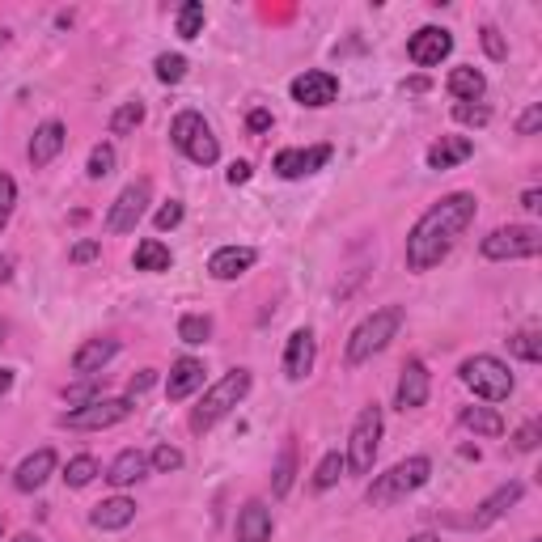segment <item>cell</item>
<instances>
[{"label": "cell", "mask_w": 542, "mask_h": 542, "mask_svg": "<svg viewBox=\"0 0 542 542\" xmlns=\"http://www.w3.org/2000/svg\"><path fill=\"white\" fill-rule=\"evenodd\" d=\"M475 216H479V200L471 191H454V195H445V200L432 204L407 233V250H403L407 271H432L437 267L449 250L458 246L462 233L475 225Z\"/></svg>", "instance_id": "obj_1"}, {"label": "cell", "mask_w": 542, "mask_h": 542, "mask_svg": "<svg viewBox=\"0 0 542 542\" xmlns=\"http://www.w3.org/2000/svg\"><path fill=\"white\" fill-rule=\"evenodd\" d=\"M403 318H407L403 305H382V310H373V314L348 335V348H343L348 365H365V360H373L377 352H386L390 339H399Z\"/></svg>", "instance_id": "obj_2"}, {"label": "cell", "mask_w": 542, "mask_h": 542, "mask_svg": "<svg viewBox=\"0 0 542 542\" xmlns=\"http://www.w3.org/2000/svg\"><path fill=\"white\" fill-rule=\"evenodd\" d=\"M250 386H255V377H250V369H229V373L221 377V382H212V386L204 390L200 407L191 411V428H195V432L216 428V424H221L233 407H238V403L246 399Z\"/></svg>", "instance_id": "obj_3"}, {"label": "cell", "mask_w": 542, "mask_h": 542, "mask_svg": "<svg viewBox=\"0 0 542 542\" xmlns=\"http://www.w3.org/2000/svg\"><path fill=\"white\" fill-rule=\"evenodd\" d=\"M428 475H432V462L424 454L403 458V462H394L386 475H373L365 500L373 504V509H382V504H394V500H403L411 492H420V487L428 483Z\"/></svg>", "instance_id": "obj_4"}, {"label": "cell", "mask_w": 542, "mask_h": 542, "mask_svg": "<svg viewBox=\"0 0 542 542\" xmlns=\"http://www.w3.org/2000/svg\"><path fill=\"white\" fill-rule=\"evenodd\" d=\"M382 407L369 403V407H360L356 415V424L348 432V454H343V462H348V471L352 475H369L373 471V462H377V449H382Z\"/></svg>", "instance_id": "obj_5"}, {"label": "cell", "mask_w": 542, "mask_h": 542, "mask_svg": "<svg viewBox=\"0 0 542 542\" xmlns=\"http://www.w3.org/2000/svg\"><path fill=\"white\" fill-rule=\"evenodd\" d=\"M458 377H462L466 390H475L479 399H487V403H504L513 394V373H509V365H504L500 356H471V360H462Z\"/></svg>", "instance_id": "obj_6"}, {"label": "cell", "mask_w": 542, "mask_h": 542, "mask_svg": "<svg viewBox=\"0 0 542 542\" xmlns=\"http://www.w3.org/2000/svg\"><path fill=\"white\" fill-rule=\"evenodd\" d=\"M483 259L509 263V259H534L542 250V229L538 225H500L479 242Z\"/></svg>", "instance_id": "obj_7"}, {"label": "cell", "mask_w": 542, "mask_h": 542, "mask_svg": "<svg viewBox=\"0 0 542 542\" xmlns=\"http://www.w3.org/2000/svg\"><path fill=\"white\" fill-rule=\"evenodd\" d=\"M149 200H153V183L149 178H136V183H128L119 195H115V204L106 208V233H132L140 221H144V212H149Z\"/></svg>", "instance_id": "obj_8"}, {"label": "cell", "mask_w": 542, "mask_h": 542, "mask_svg": "<svg viewBox=\"0 0 542 542\" xmlns=\"http://www.w3.org/2000/svg\"><path fill=\"white\" fill-rule=\"evenodd\" d=\"M132 415V399H94L89 407L77 411H64L60 415V428H77V432H102V428H115Z\"/></svg>", "instance_id": "obj_9"}, {"label": "cell", "mask_w": 542, "mask_h": 542, "mask_svg": "<svg viewBox=\"0 0 542 542\" xmlns=\"http://www.w3.org/2000/svg\"><path fill=\"white\" fill-rule=\"evenodd\" d=\"M327 161H331V144H310V149H280L271 157V170L288 178V183H297V178L318 174Z\"/></svg>", "instance_id": "obj_10"}, {"label": "cell", "mask_w": 542, "mask_h": 542, "mask_svg": "<svg viewBox=\"0 0 542 542\" xmlns=\"http://www.w3.org/2000/svg\"><path fill=\"white\" fill-rule=\"evenodd\" d=\"M288 94H293V102L322 111V106H331L339 98V77L327 72V68H310V72H301V77H293Z\"/></svg>", "instance_id": "obj_11"}, {"label": "cell", "mask_w": 542, "mask_h": 542, "mask_svg": "<svg viewBox=\"0 0 542 542\" xmlns=\"http://www.w3.org/2000/svg\"><path fill=\"white\" fill-rule=\"evenodd\" d=\"M428 390H432V377L428 365L420 356H411L407 365L399 369V386H394V407L399 411H420L428 403Z\"/></svg>", "instance_id": "obj_12"}, {"label": "cell", "mask_w": 542, "mask_h": 542, "mask_svg": "<svg viewBox=\"0 0 542 542\" xmlns=\"http://www.w3.org/2000/svg\"><path fill=\"white\" fill-rule=\"evenodd\" d=\"M449 51H454V34L441 30V26H420L407 39V56H411V64H420V68L441 64Z\"/></svg>", "instance_id": "obj_13"}, {"label": "cell", "mask_w": 542, "mask_h": 542, "mask_svg": "<svg viewBox=\"0 0 542 542\" xmlns=\"http://www.w3.org/2000/svg\"><path fill=\"white\" fill-rule=\"evenodd\" d=\"M314 360H318V339L310 327L288 335V343H284V377L288 382H305V377L314 373Z\"/></svg>", "instance_id": "obj_14"}, {"label": "cell", "mask_w": 542, "mask_h": 542, "mask_svg": "<svg viewBox=\"0 0 542 542\" xmlns=\"http://www.w3.org/2000/svg\"><path fill=\"white\" fill-rule=\"evenodd\" d=\"M64 144H68V128H64L60 119L39 123V128H34V136H30V149H26L30 166H34V170L51 166V161H56V157L64 153Z\"/></svg>", "instance_id": "obj_15"}, {"label": "cell", "mask_w": 542, "mask_h": 542, "mask_svg": "<svg viewBox=\"0 0 542 542\" xmlns=\"http://www.w3.org/2000/svg\"><path fill=\"white\" fill-rule=\"evenodd\" d=\"M521 496H526V483H521V479L500 483L496 492L487 496V500L479 504V509L471 513V530H487V526H496V521H500L504 513H509V509H513V504H517Z\"/></svg>", "instance_id": "obj_16"}, {"label": "cell", "mask_w": 542, "mask_h": 542, "mask_svg": "<svg viewBox=\"0 0 542 542\" xmlns=\"http://www.w3.org/2000/svg\"><path fill=\"white\" fill-rule=\"evenodd\" d=\"M56 466H60V458H56V449H51V445L34 449V454L13 471V487H17V492H39V487L56 475Z\"/></svg>", "instance_id": "obj_17"}, {"label": "cell", "mask_w": 542, "mask_h": 542, "mask_svg": "<svg viewBox=\"0 0 542 542\" xmlns=\"http://www.w3.org/2000/svg\"><path fill=\"white\" fill-rule=\"evenodd\" d=\"M204 386V360H195V356H178L174 365H170V377H166V399L170 403H183L191 399L195 390Z\"/></svg>", "instance_id": "obj_18"}, {"label": "cell", "mask_w": 542, "mask_h": 542, "mask_svg": "<svg viewBox=\"0 0 542 542\" xmlns=\"http://www.w3.org/2000/svg\"><path fill=\"white\" fill-rule=\"evenodd\" d=\"M119 356V339L111 335H102V339H85L77 352H72V373H81V377H94L102 373L111 360Z\"/></svg>", "instance_id": "obj_19"}, {"label": "cell", "mask_w": 542, "mask_h": 542, "mask_svg": "<svg viewBox=\"0 0 542 542\" xmlns=\"http://www.w3.org/2000/svg\"><path fill=\"white\" fill-rule=\"evenodd\" d=\"M255 259H259L255 246H221L208 259V276L212 280H238V276H246V271L255 267Z\"/></svg>", "instance_id": "obj_20"}, {"label": "cell", "mask_w": 542, "mask_h": 542, "mask_svg": "<svg viewBox=\"0 0 542 542\" xmlns=\"http://www.w3.org/2000/svg\"><path fill=\"white\" fill-rule=\"evenodd\" d=\"M271 530H276V521H271L267 504L246 500L242 513H238V542H271Z\"/></svg>", "instance_id": "obj_21"}, {"label": "cell", "mask_w": 542, "mask_h": 542, "mask_svg": "<svg viewBox=\"0 0 542 542\" xmlns=\"http://www.w3.org/2000/svg\"><path fill=\"white\" fill-rule=\"evenodd\" d=\"M475 153V140L471 136H441L437 144L428 149V170H454L462 166L466 157Z\"/></svg>", "instance_id": "obj_22"}, {"label": "cell", "mask_w": 542, "mask_h": 542, "mask_svg": "<svg viewBox=\"0 0 542 542\" xmlns=\"http://www.w3.org/2000/svg\"><path fill=\"white\" fill-rule=\"evenodd\" d=\"M89 521H94V530H123V526H132V521H136V500H128V496L102 500V504H94Z\"/></svg>", "instance_id": "obj_23"}, {"label": "cell", "mask_w": 542, "mask_h": 542, "mask_svg": "<svg viewBox=\"0 0 542 542\" xmlns=\"http://www.w3.org/2000/svg\"><path fill=\"white\" fill-rule=\"evenodd\" d=\"M144 475H149V454H140V449H123V454L106 466V483H111V487L140 483Z\"/></svg>", "instance_id": "obj_24"}, {"label": "cell", "mask_w": 542, "mask_h": 542, "mask_svg": "<svg viewBox=\"0 0 542 542\" xmlns=\"http://www.w3.org/2000/svg\"><path fill=\"white\" fill-rule=\"evenodd\" d=\"M445 85H449V94H454L458 102H479L487 94V77L479 68H454Z\"/></svg>", "instance_id": "obj_25"}, {"label": "cell", "mask_w": 542, "mask_h": 542, "mask_svg": "<svg viewBox=\"0 0 542 542\" xmlns=\"http://www.w3.org/2000/svg\"><path fill=\"white\" fill-rule=\"evenodd\" d=\"M170 263H174V255H170V246L161 238H144L136 246V255H132L136 271H170Z\"/></svg>", "instance_id": "obj_26"}, {"label": "cell", "mask_w": 542, "mask_h": 542, "mask_svg": "<svg viewBox=\"0 0 542 542\" xmlns=\"http://www.w3.org/2000/svg\"><path fill=\"white\" fill-rule=\"evenodd\" d=\"M458 420H462V428H471L475 437H500L504 432L500 411H492V407H462Z\"/></svg>", "instance_id": "obj_27"}, {"label": "cell", "mask_w": 542, "mask_h": 542, "mask_svg": "<svg viewBox=\"0 0 542 542\" xmlns=\"http://www.w3.org/2000/svg\"><path fill=\"white\" fill-rule=\"evenodd\" d=\"M204 128H208V123H204V115H200V111H178V115H174V123H170V144H174L178 153H187V144H191L195 136H200Z\"/></svg>", "instance_id": "obj_28"}, {"label": "cell", "mask_w": 542, "mask_h": 542, "mask_svg": "<svg viewBox=\"0 0 542 542\" xmlns=\"http://www.w3.org/2000/svg\"><path fill=\"white\" fill-rule=\"evenodd\" d=\"M293 475H297V449L284 445L280 458H276V471H271V496H288V487H293Z\"/></svg>", "instance_id": "obj_29"}, {"label": "cell", "mask_w": 542, "mask_h": 542, "mask_svg": "<svg viewBox=\"0 0 542 542\" xmlns=\"http://www.w3.org/2000/svg\"><path fill=\"white\" fill-rule=\"evenodd\" d=\"M343 475H348V462H343V454H327V458L318 462L310 487H314V492H331V487H335Z\"/></svg>", "instance_id": "obj_30"}, {"label": "cell", "mask_w": 542, "mask_h": 542, "mask_svg": "<svg viewBox=\"0 0 542 542\" xmlns=\"http://www.w3.org/2000/svg\"><path fill=\"white\" fill-rule=\"evenodd\" d=\"M140 123H144V102L132 98V102H123L119 111L111 115V136H132Z\"/></svg>", "instance_id": "obj_31"}, {"label": "cell", "mask_w": 542, "mask_h": 542, "mask_svg": "<svg viewBox=\"0 0 542 542\" xmlns=\"http://www.w3.org/2000/svg\"><path fill=\"white\" fill-rule=\"evenodd\" d=\"M208 335H212V318L208 314H183V318H178V339L191 343V348L208 343Z\"/></svg>", "instance_id": "obj_32"}, {"label": "cell", "mask_w": 542, "mask_h": 542, "mask_svg": "<svg viewBox=\"0 0 542 542\" xmlns=\"http://www.w3.org/2000/svg\"><path fill=\"white\" fill-rule=\"evenodd\" d=\"M98 475H102V471H98V458H89V454H77V458L64 466V483H68V487H89Z\"/></svg>", "instance_id": "obj_33"}, {"label": "cell", "mask_w": 542, "mask_h": 542, "mask_svg": "<svg viewBox=\"0 0 542 542\" xmlns=\"http://www.w3.org/2000/svg\"><path fill=\"white\" fill-rule=\"evenodd\" d=\"M204 5H200V0H187V5L183 9H178V39H200V30H204Z\"/></svg>", "instance_id": "obj_34"}, {"label": "cell", "mask_w": 542, "mask_h": 542, "mask_svg": "<svg viewBox=\"0 0 542 542\" xmlns=\"http://www.w3.org/2000/svg\"><path fill=\"white\" fill-rule=\"evenodd\" d=\"M187 157L195 161V166H216V157H221V144H216L212 128H204L200 136H195V140L187 144Z\"/></svg>", "instance_id": "obj_35"}, {"label": "cell", "mask_w": 542, "mask_h": 542, "mask_svg": "<svg viewBox=\"0 0 542 542\" xmlns=\"http://www.w3.org/2000/svg\"><path fill=\"white\" fill-rule=\"evenodd\" d=\"M509 352H513L517 360H526V365H538V360H542V339H538V331H517V335H509Z\"/></svg>", "instance_id": "obj_36"}, {"label": "cell", "mask_w": 542, "mask_h": 542, "mask_svg": "<svg viewBox=\"0 0 542 542\" xmlns=\"http://www.w3.org/2000/svg\"><path fill=\"white\" fill-rule=\"evenodd\" d=\"M115 144H94V149H89V166H85V174L89 178H111L115 174Z\"/></svg>", "instance_id": "obj_37"}, {"label": "cell", "mask_w": 542, "mask_h": 542, "mask_svg": "<svg viewBox=\"0 0 542 542\" xmlns=\"http://www.w3.org/2000/svg\"><path fill=\"white\" fill-rule=\"evenodd\" d=\"M149 466L157 475H174V471H183V449H174V445H157L153 454H149Z\"/></svg>", "instance_id": "obj_38"}, {"label": "cell", "mask_w": 542, "mask_h": 542, "mask_svg": "<svg viewBox=\"0 0 542 542\" xmlns=\"http://www.w3.org/2000/svg\"><path fill=\"white\" fill-rule=\"evenodd\" d=\"M153 68H157V81L161 85H178V81L187 77V60L183 56H170V51H166V56H157Z\"/></svg>", "instance_id": "obj_39"}, {"label": "cell", "mask_w": 542, "mask_h": 542, "mask_svg": "<svg viewBox=\"0 0 542 542\" xmlns=\"http://www.w3.org/2000/svg\"><path fill=\"white\" fill-rule=\"evenodd\" d=\"M94 399H102V386L94 382V377H89V382H81V386H68V390H64V403H68L72 411H77V407H89Z\"/></svg>", "instance_id": "obj_40"}, {"label": "cell", "mask_w": 542, "mask_h": 542, "mask_svg": "<svg viewBox=\"0 0 542 542\" xmlns=\"http://www.w3.org/2000/svg\"><path fill=\"white\" fill-rule=\"evenodd\" d=\"M454 119L466 123V128H483V123H492V111H487L483 102H458L454 106Z\"/></svg>", "instance_id": "obj_41"}, {"label": "cell", "mask_w": 542, "mask_h": 542, "mask_svg": "<svg viewBox=\"0 0 542 542\" xmlns=\"http://www.w3.org/2000/svg\"><path fill=\"white\" fill-rule=\"evenodd\" d=\"M479 39H483L487 60H509V43H504V34H500L496 26H483V30H479Z\"/></svg>", "instance_id": "obj_42"}, {"label": "cell", "mask_w": 542, "mask_h": 542, "mask_svg": "<svg viewBox=\"0 0 542 542\" xmlns=\"http://www.w3.org/2000/svg\"><path fill=\"white\" fill-rule=\"evenodd\" d=\"M13 208H17V183H13L9 174H0V233H5Z\"/></svg>", "instance_id": "obj_43"}, {"label": "cell", "mask_w": 542, "mask_h": 542, "mask_svg": "<svg viewBox=\"0 0 542 542\" xmlns=\"http://www.w3.org/2000/svg\"><path fill=\"white\" fill-rule=\"evenodd\" d=\"M538 441H542V424H538V420H530V424H521V428H517L513 449H517V454H534Z\"/></svg>", "instance_id": "obj_44"}, {"label": "cell", "mask_w": 542, "mask_h": 542, "mask_svg": "<svg viewBox=\"0 0 542 542\" xmlns=\"http://www.w3.org/2000/svg\"><path fill=\"white\" fill-rule=\"evenodd\" d=\"M153 225H157L161 233H166V229H178V225H183V204H178V200L161 204V208H157V216H153Z\"/></svg>", "instance_id": "obj_45"}, {"label": "cell", "mask_w": 542, "mask_h": 542, "mask_svg": "<svg viewBox=\"0 0 542 542\" xmlns=\"http://www.w3.org/2000/svg\"><path fill=\"white\" fill-rule=\"evenodd\" d=\"M538 128H542V102H530L526 115L517 119V136H538Z\"/></svg>", "instance_id": "obj_46"}, {"label": "cell", "mask_w": 542, "mask_h": 542, "mask_svg": "<svg viewBox=\"0 0 542 542\" xmlns=\"http://www.w3.org/2000/svg\"><path fill=\"white\" fill-rule=\"evenodd\" d=\"M102 255V242L98 238H85V242H77L68 250V263H94Z\"/></svg>", "instance_id": "obj_47"}, {"label": "cell", "mask_w": 542, "mask_h": 542, "mask_svg": "<svg viewBox=\"0 0 542 542\" xmlns=\"http://www.w3.org/2000/svg\"><path fill=\"white\" fill-rule=\"evenodd\" d=\"M149 386H157V373H153V369H140L132 382H128V394H144Z\"/></svg>", "instance_id": "obj_48"}, {"label": "cell", "mask_w": 542, "mask_h": 542, "mask_svg": "<svg viewBox=\"0 0 542 542\" xmlns=\"http://www.w3.org/2000/svg\"><path fill=\"white\" fill-rule=\"evenodd\" d=\"M225 178H229V187H242V183H250V161H233Z\"/></svg>", "instance_id": "obj_49"}, {"label": "cell", "mask_w": 542, "mask_h": 542, "mask_svg": "<svg viewBox=\"0 0 542 542\" xmlns=\"http://www.w3.org/2000/svg\"><path fill=\"white\" fill-rule=\"evenodd\" d=\"M246 128L250 132H267L271 128V111H263V106H259V111H250L246 115Z\"/></svg>", "instance_id": "obj_50"}, {"label": "cell", "mask_w": 542, "mask_h": 542, "mask_svg": "<svg viewBox=\"0 0 542 542\" xmlns=\"http://www.w3.org/2000/svg\"><path fill=\"white\" fill-rule=\"evenodd\" d=\"M521 208H526V212H538V208H542V191H538V187L521 191Z\"/></svg>", "instance_id": "obj_51"}, {"label": "cell", "mask_w": 542, "mask_h": 542, "mask_svg": "<svg viewBox=\"0 0 542 542\" xmlns=\"http://www.w3.org/2000/svg\"><path fill=\"white\" fill-rule=\"evenodd\" d=\"M13 390V369H0V399Z\"/></svg>", "instance_id": "obj_52"}, {"label": "cell", "mask_w": 542, "mask_h": 542, "mask_svg": "<svg viewBox=\"0 0 542 542\" xmlns=\"http://www.w3.org/2000/svg\"><path fill=\"white\" fill-rule=\"evenodd\" d=\"M9 276H13V259H9V255H0V284H5Z\"/></svg>", "instance_id": "obj_53"}, {"label": "cell", "mask_w": 542, "mask_h": 542, "mask_svg": "<svg viewBox=\"0 0 542 542\" xmlns=\"http://www.w3.org/2000/svg\"><path fill=\"white\" fill-rule=\"evenodd\" d=\"M407 89H411V94H424V89H428V77H411Z\"/></svg>", "instance_id": "obj_54"}, {"label": "cell", "mask_w": 542, "mask_h": 542, "mask_svg": "<svg viewBox=\"0 0 542 542\" xmlns=\"http://www.w3.org/2000/svg\"><path fill=\"white\" fill-rule=\"evenodd\" d=\"M407 542H437V534H415V538H407Z\"/></svg>", "instance_id": "obj_55"}, {"label": "cell", "mask_w": 542, "mask_h": 542, "mask_svg": "<svg viewBox=\"0 0 542 542\" xmlns=\"http://www.w3.org/2000/svg\"><path fill=\"white\" fill-rule=\"evenodd\" d=\"M9 542H39V538H34V534H17V538H9Z\"/></svg>", "instance_id": "obj_56"}, {"label": "cell", "mask_w": 542, "mask_h": 542, "mask_svg": "<svg viewBox=\"0 0 542 542\" xmlns=\"http://www.w3.org/2000/svg\"><path fill=\"white\" fill-rule=\"evenodd\" d=\"M5 335H9V331H5V322H0V343H5Z\"/></svg>", "instance_id": "obj_57"}, {"label": "cell", "mask_w": 542, "mask_h": 542, "mask_svg": "<svg viewBox=\"0 0 542 542\" xmlns=\"http://www.w3.org/2000/svg\"><path fill=\"white\" fill-rule=\"evenodd\" d=\"M0 534H5V517H0Z\"/></svg>", "instance_id": "obj_58"}, {"label": "cell", "mask_w": 542, "mask_h": 542, "mask_svg": "<svg viewBox=\"0 0 542 542\" xmlns=\"http://www.w3.org/2000/svg\"><path fill=\"white\" fill-rule=\"evenodd\" d=\"M0 43H5V30H0Z\"/></svg>", "instance_id": "obj_59"}, {"label": "cell", "mask_w": 542, "mask_h": 542, "mask_svg": "<svg viewBox=\"0 0 542 542\" xmlns=\"http://www.w3.org/2000/svg\"><path fill=\"white\" fill-rule=\"evenodd\" d=\"M530 542H542V538H530Z\"/></svg>", "instance_id": "obj_60"}]
</instances>
